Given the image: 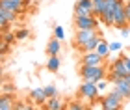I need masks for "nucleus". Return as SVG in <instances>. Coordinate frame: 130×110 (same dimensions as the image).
Wrapping results in <instances>:
<instances>
[{"mask_svg":"<svg viewBox=\"0 0 130 110\" xmlns=\"http://www.w3.org/2000/svg\"><path fill=\"white\" fill-rule=\"evenodd\" d=\"M80 77L82 80H87V82H99L100 78H106V69L102 63H99V65H84L82 63Z\"/></svg>","mask_w":130,"mask_h":110,"instance_id":"f257e3e1","label":"nucleus"},{"mask_svg":"<svg viewBox=\"0 0 130 110\" xmlns=\"http://www.w3.org/2000/svg\"><path fill=\"white\" fill-rule=\"evenodd\" d=\"M113 26L115 28H128V19H126V13H125V2L119 0L113 9Z\"/></svg>","mask_w":130,"mask_h":110,"instance_id":"20e7f679","label":"nucleus"},{"mask_svg":"<svg viewBox=\"0 0 130 110\" xmlns=\"http://www.w3.org/2000/svg\"><path fill=\"white\" fill-rule=\"evenodd\" d=\"M125 13H126V19H128V24H130V2H125Z\"/></svg>","mask_w":130,"mask_h":110,"instance_id":"c756f323","label":"nucleus"},{"mask_svg":"<svg viewBox=\"0 0 130 110\" xmlns=\"http://www.w3.org/2000/svg\"><path fill=\"white\" fill-rule=\"evenodd\" d=\"M54 37H58V39H61L63 41V37H65V32H63V28L58 24V26H54Z\"/></svg>","mask_w":130,"mask_h":110,"instance_id":"b1692460","label":"nucleus"},{"mask_svg":"<svg viewBox=\"0 0 130 110\" xmlns=\"http://www.w3.org/2000/svg\"><path fill=\"white\" fill-rule=\"evenodd\" d=\"M99 19L97 15H84V17H74V28L76 30H87V28H97Z\"/></svg>","mask_w":130,"mask_h":110,"instance_id":"423d86ee","label":"nucleus"},{"mask_svg":"<svg viewBox=\"0 0 130 110\" xmlns=\"http://www.w3.org/2000/svg\"><path fill=\"white\" fill-rule=\"evenodd\" d=\"M121 49H123V43H121V41H113V43H110V50H111V52H119Z\"/></svg>","mask_w":130,"mask_h":110,"instance_id":"a878e982","label":"nucleus"},{"mask_svg":"<svg viewBox=\"0 0 130 110\" xmlns=\"http://www.w3.org/2000/svg\"><path fill=\"white\" fill-rule=\"evenodd\" d=\"M91 13H93V11L82 8L80 4H74V17H84V15H91Z\"/></svg>","mask_w":130,"mask_h":110,"instance_id":"aec40b11","label":"nucleus"},{"mask_svg":"<svg viewBox=\"0 0 130 110\" xmlns=\"http://www.w3.org/2000/svg\"><path fill=\"white\" fill-rule=\"evenodd\" d=\"M119 0H106V8H104V13H102V22L106 26H113V9Z\"/></svg>","mask_w":130,"mask_h":110,"instance_id":"0eeeda50","label":"nucleus"},{"mask_svg":"<svg viewBox=\"0 0 130 110\" xmlns=\"http://www.w3.org/2000/svg\"><path fill=\"white\" fill-rule=\"evenodd\" d=\"M30 97H32V101L35 103V105H45L46 103V99H48V97H46V93H45V88H32L30 90Z\"/></svg>","mask_w":130,"mask_h":110,"instance_id":"f8f14e48","label":"nucleus"},{"mask_svg":"<svg viewBox=\"0 0 130 110\" xmlns=\"http://www.w3.org/2000/svg\"><path fill=\"white\" fill-rule=\"evenodd\" d=\"M15 36H17V41H22V39H26L30 36V30H28V28H19V30L15 32Z\"/></svg>","mask_w":130,"mask_h":110,"instance_id":"4be33fe9","label":"nucleus"},{"mask_svg":"<svg viewBox=\"0 0 130 110\" xmlns=\"http://www.w3.org/2000/svg\"><path fill=\"white\" fill-rule=\"evenodd\" d=\"M125 101H126V99L113 88L108 95H104L102 99H100V108H102V110H119Z\"/></svg>","mask_w":130,"mask_h":110,"instance_id":"f03ea898","label":"nucleus"},{"mask_svg":"<svg viewBox=\"0 0 130 110\" xmlns=\"http://www.w3.org/2000/svg\"><path fill=\"white\" fill-rule=\"evenodd\" d=\"M45 106L48 108V110H61L63 108V103H61V99L60 97H48L46 99V103H45Z\"/></svg>","mask_w":130,"mask_h":110,"instance_id":"2eb2a0df","label":"nucleus"},{"mask_svg":"<svg viewBox=\"0 0 130 110\" xmlns=\"http://www.w3.org/2000/svg\"><path fill=\"white\" fill-rule=\"evenodd\" d=\"M108 82H110L108 78H100L99 82H97V88H99V91H104L106 88H108Z\"/></svg>","mask_w":130,"mask_h":110,"instance_id":"393cba45","label":"nucleus"},{"mask_svg":"<svg viewBox=\"0 0 130 110\" xmlns=\"http://www.w3.org/2000/svg\"><path fill=\"white\" fill-rule=\"evenodd\" d=\"M86 106L84 105H80V103H71V105L67 106V110H84Z\"/></svg>","mask_w":130,"mask_h":110,"instance_id":"c85d7f7f","label":"nucleus"},{"mask_svg":"<svg viewBox=\"0 0 130 110\" xmlns=\"http://www.w3.org/2000/svg\"><path fill=\"white\" fill-rule=\"evenodd\" d=\"M60 67H61V60L58 56H50L48 62H46V69L52 71V73H58V71H60Z\"/></svg>","mask_w":130,"mask_h":110,"instance_id":"dca6fc26","label":"nucleus"},{"mask_svg":"<svg viewBox=\"0 0 130 110\" xmlns=\"http://www.w3.org/2000/svg\"><path fill=\"white\" fill-rule=\"evenodd\" d=\"M99 88L97 82H87V80H82L80 88H78V97L82 101H97L99 99Z\"/></svg>","mask_w":130,"mask_h":110,"instance_id":"7ed1b4c3","label":"nucleus"},{"mask_svg":"<svg viewBox=\"0 0 130 110\" xmlns=\"http://www.w3.org/2000/svg\"><path fill=\"white\" fill-rule=\"evenodd\" d=\"M9 47H11V43H6V41H2V45H0V52H2V56H6L9 52Z\"/></svg>","mask_w":130,"mask_h":110,"instance_id":"cd10ccee","label":"nucleus"},{"mask_svg":"<svg viewBox=\"0 0 130 110\" xmlns=\"http://www.w3.org/2000/svg\"><path fill=\"white\" fill-rule=\"evenodd\" d=\"M45 93H46V97H56L58 95V88L54 84H48V86H45Z\"/></svg>","mask_w":130,"mask_h":110,"instance_id":"5701e85b","label":"nucleus"},{"mask_svg":"<svg viewBox=\"0 0 130 110\" xmlns=\"http://www.w3.org/2000/svg\"><path fill=\"white\" fill-rule=\"evenodd\" d=\"M95 50H97V52L102 56V58H108V54L111 52V50H110V43H108V41H104V39L99 43V47H97Z\"/></svg>","mask_w":130,"mask_h":110,"instance_id":"6ab92c4d","label":"nucleus"},{"mask_svg":"<svg viewBox=\"0 0 130 110\" xmlns=\"http://www.w3.org/2000/svg\"><path fill=\"white\" fill-rule=\"evenodd\" d=\"M126 80H128V82H130V73H128V75H126Z\"/></svg>","mask_w":130,"mask_h":110,"instance_id":"2f4dec72","label":"nucleus"},{"mask_svg":"<svg viewBox=\"0 0 130 110\" xmlns=\"http://www.w3.org/2000/svg\"><path fill=\"white\" fill-rule=\"evenodd\" d=\"M104 58L100 56L97 50H87V52H84V56H82V63L84 65H99V63H102Z\"/></svg>","mask_w":130,"mask_h":110,"instance_id":"1a4fd4ad","label":"nucleus"},{"mask_svg":"<svg viewBox=\"0 0 130 110\" xmlns=\"http://www.w3.org/2000/svg\"><path fill=\"white\" fill-rule=\"evenodd\" d=\"M28 4H30V0H26V2H15V0H0V8H6L9 11H15V13H22Z\"/></svg>","mask_w":130,"mask_h":110,"instance_id":"6e6552de","label":"nucleus"},{"mask_svg":"<svg viewBox=\"0 0 130 110\" xmlns=\"http://www.w3.org/2000/svg\"><path fill=\"white\" fill-rule=\"evenodd\" d=\"M13 110H32V105H24V103L17 101V103H15V108H13Z\"/></svg>","mask_w":130,"mask_h":110,"instance_id":"bb28decb","label":"nucleus"},{"mask_svg":"<svg viewBox=\"0 0 130 110\" xmlns=\"http://www.w3.org/2000/svg\"><path fill=\"white\" fill-rule=\"evenodd\" d=\"M8 91H15V88H13V86H4V88H2V93H8Z\"/></svg>","mask_w":130,"mask_h":110,"instance_id":"7c9ffc66","label":"nucleus"},{"mask_svg":"<svg viewBox=\"0 0 130 110\" xmlns=\"http://www.w3.org/2000/svg\"><path fill=\"white\" fill-rule=\"evenodd\" d=\"M61 52V39L52 37L48 43H46V54L48 56H60Z\"/></svg>","mask_w":130,"mask_h":110,"instance_id":"ddd939ff","label":"nucleus"},{"mask_svg":"<svg viewBox=\"0 0 130 110\" xmlns=\"http://www.w3.org/2000/svg\"><path fill=\"white\" fill-rule=\"evenodd\" d=\"M104 8H106V0H93V15L102 17Z\"/></svg>","mask_w":130,"mask_h":110,"instance_id":"f3484780","label":"nucleus"},{"mask_svg":"<svg viewBox=\"0 0 130 110\" xmlns=\"http://www.w3.org/2000/svg\"><path fill=\"white\" fill-rule=\"evenodd\" d=\"M15 97L11 91H8V93H2L0 95V110H13L15 108Z\"/></svg>","mask_w":130,"mask_h":110,"instance_id":"9b49d317","label":"nucleus"},{"mask_svg":"<svg viewBox=\"0 0 130 110\" xmlns=\"http://www.w3.org/2000/svg\"><path fill=\"white\" fill-rule=\"evenodd\" d=\"M128 34H130V26H128Z\"/></svg>","mask_w":130,"mask_h":110,"instance_id":"72a5a7b5","label":"nucleus"},{"mask_svg":"<svg viewBox=\"0 0 130 110\" xmlns=\"http://www.w3.org/2000/svg\"><path fill=\"white\" fill-rule=\"evenodd\" d=\"M17 15H19V13H15V11H9V9H6V8H0V19H6V21H9V22H15L17 21Z\"/></svg>","mask_w":130,"mask_h":110,"instance_id":"a211bd4d","label":"nucleus"},{"mask_svg":"<svg viewBox=\"0 0 130 110\" xmlns=\"http://www.w3.org/2000/svg\"><path fill=\"white\" fill-rule=\"evenodd\" d=\"M113 88L119 91V93L125 97V99L128 101L130 99V82L126 80V77H121V78H117L115 82H113Z\"/></svg>","mask_w":130,"mask_h":110,"instance_id":"9d476101","label":"nucleus"},{"mask_svg":"<svg viewBox=\"0 0 130 110\" xmlns=\"http://www.w3.org/2000/svg\"><path fill=\"white\" fill-rule=\"evenodd\" d=\"M102 34H100V36H97V37H93V39H89V41H87L86 45H84V47H80V50H82V52H87V50H95L97 47H99V43L100 41H102Z\"/></svg>","mask_w":130,"mask_h":110,"instance_id":"4468645a","label":"nucleus"},{"mask_svg":"<svg viewBox=\"0 0 130 110\" xmlns=\"http://www.w3.org/2000/svg\"><path fill=\"white\" fill-rule=\"evenodd\" d=\"M15 2H26V0H15Z\"/></svg>","mask_w":130,"mask_h":110,"instance_id":"473e14b6","label":"nucleus"},{"mask_svg":"<svg viewBox=\"0 0 130 110\" xmlns=\"http://www.w3.org/2000/svg\"><path fill=\"white\" fill-rule=\"evenodd\" d=\"M2 41L13 45V41H17V36H15L13 32H9V30H4V32H2Z\"/></svg>","mask_w":130,"mask_h":110,"instance_id":"412c9836","label":"nucleus"},{"mask_svg":"<svg viewBox=\"0 0 130 110\" xmlns=\"http://www.w3.org/2000/svg\"><path fill=\"white\" fill-rule=\"evenodd\" d=\"M97 36H100V32L97 30V28H87V30H76V34H74V45L76 47H84V45L89 41V39H93V37H97Z\"/></svg>","mask_w":130,"mask_h":110,"instance_id":"39448f33","label":"nucleus"}]
</instances>
